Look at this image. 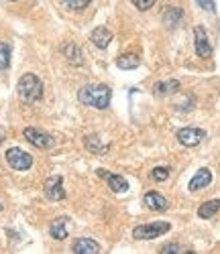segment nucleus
<instances>
[{
    "label": "nucleus",
    "mask_w": 220,
    "mask_h": 254,
    "mask_svg": "<svg viewBox=\"0 0 220 254\" xmlns=\"http://www.w3.org/2000/svg\"><path fill=\"white\" fill-rule=\"evenodd\" d=\"M110 98H112V90L108 86H104V83H90V86H84L78 92L80 104L90 106V108H96V110L108 108Z\"/></svg>",
    "instance_id": "obj_1"
},
{
    "label": "nucleus",
    "mask_w": 220,
    "mask_h": 254,
    "mask_svg": "<svg viewBox=\"0 0 220 254\" xmlns=\"http://www.w3.org/2000/svg\"><path fill=\"white\" fill-rule=\"evenodd\" d=\"M16 92L25 104H35L43 98V81L35 73H25L16 83Z\"/></svg>",
    "instance_id": "obj_2"
},
{
    "label": "nucleus",
    "mask_w": 220,
    "mask_h": 254,
    "mask_svg": "<svg viewBox=\"0 0 220 254\" xmlns=\"http://www.w3.org/2000/svg\"><path fill=\"white\" fill-rule=\"evenodd\" d=\"M171 230V226L167 222H153V224H145V226H137L133 230V236L137 240H153V238H159L163 234Z\"/></svg>",
    "instance_id": "obj_3"
},
{
    "label": "nucleus",
    "mask_w": 220,
    "mask_h": 254,
    "mask_svg": "<svg viewBox=\"0 0 220 254\" xmlns=\"http://www.w3.org/2000/svg\"><path fill=\"white\" fill-rule=\"evenodd\" d=\"M6 163L10 165V169L14 171H27L33 165V157L29 153H25L23 149H8L6 151Z\"/></svg>",
    "instance_id": "obj_4"
},
{
    "label": "nucleus",
    "mask_w": 220,
    "mask_h": 254,
    "mask_svg": "<svg viewBox=\"0 0 220 254\" xmlns=\"http://www.w3.org/2000/svg\"><path fill=\"white\" fill-rule=\"evenodd\" d=\"M23 136L33 144V146H37V149H51V146L55 144V140H53V136H49L47 132H41V130H37V128H25V132H23Z\"/></svg>",
    "instance_id": "obj_5"
},
{
    "label": "nucleus",
    "mask_w": 220,
    "mask_h": 254,
    "mask_svg": "<svg viewBox=\"0 0 220 254\" xmlns=\"http://www.w3.org/2000/svg\"><path fill=\"white\" fill-rule=\"evenodd\" d=\"M61 177L59 175H53L49 177L45 183H43V193L49 201H61L65 197V191H63V185H61Z\"/></svg>",
    "instance_id": "obj_6"
},
{
    "label": "nucleus",
    "mask_w": 220,
    "mask_h": 254,
    "mask_svg": "<svg viewBox=\"0 0 220 254\" xmlns=\"http://www.w3.org/2000/svg\"><path fill=\"white\" fill-rule=\"evenodd\" d=\"M194 43H196L198 57L208 59L212 55V45H210V41H208V35H206V29L204 27H196L194 29Z\"/></svg>",
    "instance_id": "obj_7"
},
{
    "label": "nucleus",
    "mask_w": 220,
    "mask_h": 254,
    "mask_svg": "<svg viewBox=\"0 0 220 254\" xmlns=\"http://www.w3.org/2000/svg\"><path fill=\"white\" fill-rule=\"evenodd\" d=\"M204 136H206V132L202 128H182V130H178V140L184 146H198L204 140Z\"/></svg>",
    "instance_id": "obj_8"
},
{
    "label": "nucleus",
    "mask_w": 220,
    "mask_h": 254,
    "mask_svg": "<svg viewBox=\"0 0 220 254\" xmlns=\"http://www.w3.org/2000/svg\"><path fill=\"white\" fill-rule=\"evenodd\" d=\"M98 177H102L114 193H122V191H126V189H128V183H126L124 177L114 175V173H108V171H104V169H98Z\"/></svg>",
    "instance_id": "obj_9"
},
{
    "label": "nucleus",
    "mask_w": 220,
    "mask_h": 254,
    "mask_svg": "<svg viewBox=\"0 0 220 254\" xmlns=\"http://www.w3.org/2000/svg\"><path fill=\"white\" fill-rule=\"evenodd\" d=\"M143 201H145V205H147L151 211H165V209L169 207V201H167L161 193H157V191H149V193H145Z\"/></svg>",
    "instance_id": "obj_10"
},
{
    "label": "nucleus",
    "mask_w": 220,
    "mask_h": 254,
    "mask_svg": "<svg viewBox=\"0 0 220 254\" xmlns=\"http://www.w3.org/2000/svg\"><path fill=\"white\" fill-rule=\"evenodd\" d=\"M210 183H212V173H210V169H200V171H198V173L192 177L188 189H190V191H200V189L208 187Z\"/></svg>",
    "instance_id": "obj_11"
},
{
    "label": "nucleus",
    "mask_w": 220,
    "mask_h": 254,
    "mask_svg": "<svg viewBox=\"0 0 220 254\" xmlns=\"http://www.w3.org/2000/svg\"><path fill=\"white\" fill-rule=\"evenodd\" d=\"M90 41L92 45H96L98 49H106L112 41V33H110L106 27H96L92 33H90Z\"/></svg>",
    "instance_id": "obj_12"
},
{
    "label": "nucleus",
    "mask_w": 220,
    "mask_h": 254,
    "mask_svg": "<svg viewBox=\"0 0 220 254\" xmlns=\"http://www.w3.org/2000/svg\"><path fill=\"white\" fill-rule=\"evenodd\" d=\"M61 53L65 55V59H68L72 65H84V55H82V49L76 45V43H63L61 45Z\"/></svg>",
    "instance_id": "obj_13"
},
{
    "label": "nucleus",
    "mask_w": 220,
    "mask_h": 254,
    "mask_svg": "<svg viewBox=\"0 0 220 254\" xmlns=\"http://www.w3.org/2000/svg\"><path fill=\"white\" fill-rule=\"evenodd\" d=\"M74 254H98L100 252V244L90 240V238H80L74 242V248H72Z\"/></svg>",
    "instance_id": "obj_14"
},
{
    "label": "nucleus",
    "mask_w": 220,
    "mask_h": 254,
    "mask_svg": "<svg viewBox=\"0 0 220 254\" xmlns=\"http://www.w3.org/2000/svg\"><path fill=\"white\" fill-rule=\"evenodd\" d=\"M84 146L90 153H94V155H104L106 151H108V146L106 144H102L100 142V138L98 136H94V134H88V136H84Z\"/></svg>",
    "instance_id": "obj_15"
},
{
    "label": "nucleus",
    "mask_w": 220,
    "mask_h": 254,
    "mask_svg": "<svg viewBox=\"0 0 220 254\" xmlns=\"http://www.w3.org/2000/svg\"><path fill=\"white\" fill-rule=\"evenodd\" d=\"M116 65L120 69H137L141 65V57L135 55V53H124V55H120L116 59Z\"/></svg>",
    "instance_id": "obj_16"
},
{
    "label": "nucleus",
    "mask_w": 220,
    "mask_h": 254,
    "mask_svg": "<svg viewBox=\"0 0 220 254\" xmlns=\"http://www.w3.org/2000/svg\"><path fill=\"white\" fill-rule=\"evenodd\" d=\"M180 90V81L178 79H167V81H159L155 83V92L157 96H169V94H175Z\"/></svg>",
    "instance_id": "obj_17"
},
{
    "label": "nucleus",
    "mask_w": 220,
    "mask_h": 254,
    "mask_svg": "<svg viewBox=\"0 0 220 254\" xmlns=\"http://www.w3.org/2000/svg\"><path fill=\"white\" fill-rule=\"evenodd\" d=\"M218 211H220V199H210V201H206V203H202L200 207H198V216L208 220V218L216 216Z\"/></svg>",
    "instance_id": "obj_18"
},
{
    "label": "nucleus",
    "mask_w": 220,
    "mask_h": 254,
    "mask_svg": "<svg viewBox=\"0 0 220 254\" xmlns=\"http://www.w3.org/2000/svg\"><path fill=\"white\" fill-rule=\"evenodd\" d=\"M65 224H68V218H65V216H61L59 220H55L51 224L49 232H51V236L55 240H65V238H68V228H65Z\"/></svg>",
    "instance_id": "obj_19"
},
{
    "label": "nucleus",
    "mask_w": 220,
    "mask_h": 254,
    "mask_svg": "<svg viewBox=\"0 0 220 254\" xmlns=\"http://www.w3.org/2000/svg\"><path fill=\"white\" fill-rule=\"evenodd\" d=\"M182 20V10L180 8H173V6H167L165 12H163V23L167 27H175Z\"/></svg>",
    "instance_id": "obj_20"
},
{
    "label": "nucleus",
    "mask_w": 220,
    "mask_h": 254,
    "mask_svg": "<svg viewBox=\"0 0 220 254\" xmlns=\"http://www.w3.org/2000/svg\"><path fill=\"white\" fill-rule=\"evenodd\" d=\"M59 2L70 10H84V8L90 6L92 0H59Z\"/></svg>",
    "instance_id": "obj_21"
},
{
    "label": "nucleus",
    "mask_w": 220,
    "mask_h": 254,
    "mask_svg": "<svg viewBox=\"0 0 220 254\" xmlns=\"http://www.w3.org/2000/svg\"><path fill=\"white\" fill-rule=\"evenodd\" d=\"M10 65V45L0 43V71Z\"/></svg>",
    "instance_id": "obj_22"
},
{
    "label": "nucleus",
    "mask_w": 220,
    "mask_h": 254,
    "mask_svg": "<svg viewBox=\"0 0 220 254\" xmlns=\"http://www.w3.org/2000/svg\"><path fill=\"white\" fill-rule=\"evenodd\" d=\"M151 177L155 179V181H165L169 177V167H157V169H153Z\"/></svg>",
    "instance_id": "obj_23"
},
{
    "label": "nucleus",
    "mask_w": 220,
    "mask_h": 254,
    "mask_svg": "<svg viewBox=\"0 0 220 254\" xmlns=\"http://www.w3.org/2000/svg\"><path fill=\"white\" fill-rule=\"evenodd\" d=\"M159 252H161V254H182V252H186V248L180 246V244H167V246H163Z\"/></svg>",
    "instance_id": "obj_24"
},
{
    "label": "nucleus",
    "mask_w": 220,
    "mask_h": 254,
    "mask_svg": "<svg viewBox=\"0 0 220 254\" xmlns=\"http://www.w3.org/2000/svg\"><path fill=\"white\" fill-rule=\"evenodd\" d=\"M139 10H149L153 4H155V0H130Z\"/></svg>",
    "instance_id": "obj_25"
},
{
    "label": "nucleus",
    "mask_w": 220,
    "mask_h": 254,
    "mask_svg": "<svg viewBox=\"0 0 220 254\" xmlns=\"http://www.w3.org/2000/svg\"><path fill=\"white\" fill-rule=\"evenodd\" d=\"M198 4H200L204 10H210V12H214V2H212V0H198Z\"/></svg>",
    "instance_id": "obj_26"
},
{
    "label": "nucleus",
    "mask_w": 220,
    "mask_h": 254,
    "mask_svg": "<svg viewBox=\"0 0 220 254\" xmlns=\"http://www.w3.org/2000/svg\"><path fill=\"white\" fill-rule=\"evenodd\" d=\"M4 138H6V132H4V128H2V126H0V144L4 142Z\"/></svg>",
    "instance_id": "obj_27"
},
{
    "label": "nucleus",
    "mask_w": 220,
    "mask_h": 254,
    "mask_svg": "<svg viewBox=\"0 0 220 254\" xmlns=\"http://www.w3.org/2000/svg\"><path fill=\"white\" fill-rule=\"evenodd\" d=\"M0 211H2V203H0Z\"/></svg>",
    "instance_id": "obj_28"
},
{
    "label": "nucleus",
    "mask_w": 220,
    "mask_h": 254,
    "mask_svg": "<svg viewBox=\"0 0 220 254\" xmlns=\"http://www.w3.org/2000/svg\"><path fill=\"white\" fill-rule=\"evenodd\" d=\"M10 2H14V0H10Z\"/></svg>",
    "instance_id": "obj_29"
}]
</instances>
